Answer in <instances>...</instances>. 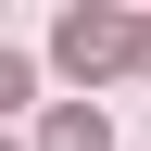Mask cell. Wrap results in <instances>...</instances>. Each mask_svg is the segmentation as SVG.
<instances>
[{
  "instance_id": "2",
  "label": "cell",
  "mask_w": 151,
  "mask_h": 151,
  "mask_svg": "<svg viewBox=\"0 0 151 151\" xmlns=\"http://www.w3.org/2000/svg\"><path fill=\"white\" fill-rule=\"evenodd\" d=\"M38 151H101V113H88V101H63V113H50V139H38Z\"/></svg>"
},
{
  "instance_id": "1",
  "label": "cell",
  "mask_w": 151,
  "mask_h": 151,
  "mask_svg": "<svg viewBox=\"0 0 151 151\" xmlns=\"http://www.w3.org/2000/svg\"><path fill=\"white\" fill-rule=\"evenodd\" d=\"M126 50H139V25H113V13H63V63H76V76L126 63Z\"/></svg>"
},
{
  "instance_id": "3",
  "label": "cell",
  "mask_w": 151,
  "mask_h": 151,
  "mask_svg": "<svg viewBox=\"0 0 151 151\" xmlns=\"http://www.w3.org/2000/svg\"><path fill=\"white\" fill-rule=\"evenodd\" d=\"M0 101H25V63H13V50H0Z\"/></svg>"
},
{
  "instance_id": "4",
  "label": "cell",
  "mask_w": 151,
  "mask_h": 151,
  "mask_svg": "<svg viewBox=\"0 0 151 151\" xmlns=\"http://www.w3.org/2000/svg\"><path fill=\"white\" fill-rule=\"evenodd\" d=\"M126 63H151V25H139V50H126Z\"/></svg>"
}]
</instances>
